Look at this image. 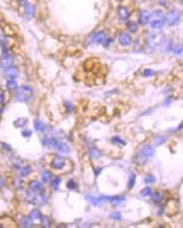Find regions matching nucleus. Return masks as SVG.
Instances as JSON below:
<instances>
[{
    "label": "nucleus",
    "instance_id": "nucleus-1",
    "mask_svg": "<svg viewBox=\"0 0 183 228\" xmlns=\"http://www.w3.org/2000/svg\"><path fill=\"white\" fill-rule=\"evenodd\" d=\"M34 95V89L31 86H23L21 88H17L15 93V99L21 103H28L33 99Z\"/></svg>",
    "mask_w": 183,
    "mask_h": 228
},
{
    "label": "nucleus",
    "instance_id": "nucleus-2",
    "mask_svg": "<svg viewBox=\"0 0 183 228\" xmlns=\"http://www.w3.org/2000/svg\"><path fill=\"white\" fill-rule=\"evenodd\" d=\"M154 154H155V151H154L153 146L149 145V144H144V145H142V146L139 148V150H138V153H137V155H136V160H137L139 164H143V162H145L147 160L151 159V157L154 156Z\"/></svg>",
    "mask_w": 183,
    "mask_h": 228
},
{
    "label": "nucleus",
    "instance_id": "nucleus-3",
    "mask_svg": "<svg viewBox=\"0 0 183 228\" xmlns=\"http://www.w3.org/2000/svg\"><path fill=\"white\" fill-rule=\"evenodd\" d=\"M165 22L167 26L170 27H174V26H177L180 22H181V12L180 10H171L166 16H165Z\"/></svg>",
    "mask_w": 183,
    "mask_h": 228
},
{
    "label": "nucleus",
    "instance_id": "nucleus-4",
    "mask_svg": "<svg viewBox=\"0 0 183 228\" xmlns=\"http://www.w3.org/2000/svg\"><path fill=\"white\" fill-rule=\"evenodd\" d=\"M67 162H70V160H69V159L62 157V156H55V157L53 159V161H51L50 166H51V168H53V170L59 171V170H64Z\"/></svg>",
    "mask_w": 183,
    "mask_h": 228
},
{
    "label": "nucleus",
    "instance_id": "nucleus-5",
    "mask_svg": "<svg viewBox=\"0 0 183 228\" xmlns=\"http://www.w3.org/2000/svg\"><path fill=\"white\" fill-rule=\"evenodd\" d=\"M106 39V32L104 31H99V32H95L89 35L88 38V42L91 44H103V42Z\"/></svg>",
    "mask_w": 183,
    "mask_h": 228
},
{
    "label": "nucleus",
    "instance_id": "nucleus-6",
    "mask_svg": "<svg viewBox=\"0 0 183 228\" xmlns=\"http://www.w3.org/2000/svg\"><path fill=\"white\" fill-rule=\"evenodd\" d=\"M117 40H118V43L121 44V45H123V46H127V45H129L131 43H132V38H131V35L127 33V32H120L118 33V35H117Z\"/></svg>",
    "mask_w": 183,
    "mask_h": 228
},
{
    "label": "nucleus",
    "instance_id": "nucleus-7",
    "mask_svg": "<svg viewBox=\"0 0 183 228\" xmlns=\"http://www.w3.org/2000/svg\"><path fill=\"white\" fill-rule=\"evenodd\" d=\"M13 64V56L9 53H4L1 59H0V65L5 68V67H9V66H12Z\"/></svg>",
    "mask_w": 183,
    "mask_h": 228
},
{
    "label": "nucleus",
    "instance_id": "nucleus-8",
    "mask_svg": "<svg viewBox=\"0 0 183 228\" xmlns=\"http://www.w3.org/2000/svg\"><path fill=\"white\" fill-rule=\"evenodd\" d=\"M28 189L32 190V192H35V193H40V192H44V186H43L42 182L32 181V182L28 184Z\"/></svg>",
    "mask_w": 183,
    "mask_h": 228
},
{
    "label": "nucleus",
    "instance_id": "nucleus-9",
    "mask_svg": "<svg viewBox=\"0 0 183 228\" xmlns=\"http://www.w3.org/2000/svg\"><path fill=\"white\" fill-rule=\"evenodd\" d=\"M172 48H174V45H172V39H170V38H164V39L161 40V43H160V49H161V51H170V50H172Z\"/></svg>",
    "mask_w": 183,
    "mask_h": 228
},
{
    "label": "nucleus",
    "instance_id": "nucleus-10",
    "mask_svg": "<svg viewBox=\"0 0 183 228\" xmlns=\"http://www.w3.org/2000/svg\"><path fill=\"white\" fill-rule=\"evenodd\" d=\"M117 13H118V17H120L122 21H127L128 17H129V11H128V9H127L126 6H122V5H120V6L117 7Z\"/></svg>",
    "mask_w": 183,
    "mask_h": 228
},
{
    "label": "nucleus",
    "instance_id": "nucleus-11",
    "mask_svg": "<svg viewBox=\"0 0 183 228\" xmlns=\"http://www.w3.org/2000/svg\"><path fill=\"white\" fill-rule=\"evenodd\" d=\"M5 75L9 79H15L18 75V70L13 66H9V67H5Z\"/></svg>",
    "mask_w": 183,
    "mask_h": 228
},
{
    "label": "nucleus",
    "instance_id": "nucleus-12",
    "mask_svg": "<svg viewBox=\"0 0 183 228\" xmlns=\"http://www.w3.org/2000/svg\"><path fill=\"white\" fill-rule=\"evenodd\" d=\"M23 12H24L26 18L32 20L33 16H34V13H35V9H34L33 5H31V4H26V5H24V11H23Z\"/></svg>",
    "mask_w": 183,
    "mask_h": 228
},
{
    "label": "nucleus",
    "instance_id": "nucleus-13",
    "mask_svg": "<svg viewBox=\"0 0 183 228\" xmlns=\"http://www.w3.org/2000/svg\"><path fill=\"white\" fill-rule=\"evenodd\" d=\"M150 22V12L148 11H142L139 15V23L142 26H147Z\"/></svg>",
    "mask_w": 183,
    "mask_h": 228
},
{
    "label": "nucleus",
    "instance_id": "nucleus-14",
    "mask_svg": "<svg viewBox=\"0 0 183 228\" xmlns=\"http://www.w3.org/2000/svg\"><path fill=\"white\" fill-rule=\"evenodd\" d=\"M60 154H64V155H67L69 153H70V148H69V145L66 144V143H64V142H58V145H56V148H55Z\"/></svg>",
    "mask_w": 183,
    "mask_h": 228
},
{
    "label": "nucleus",
    "instance_id": "nucleus-15",
    "mask_svg": "<svg viewBox=\"0 0 183 228\" xmlns=\"http://www.w3.org/2000/svg\"><path fill=\"white\" fill-rule=\"evenodd\" d=\"M151 26V29L154 31H160L162 28V26L165 24V20H158V21H150L149 22Z\"/></svg>",
    "mask_w": 183,
    "mask_h": 228
},
{
    "label": "nucleus",
    "instance_id": "nucleus-16",
    "mask_svg": "<svg viewBox=\"0 0 183 228\" xmlns=\"http://www.w3.org/2000/svg\"><path fill=\"white\" fill-rule=\"evenodd\" d=\"M45 128H47V126H45V123L40 118L34 120V129L37 132H43V131H45Z\"/></svg>",
    "mask_w": 183,
    "mask_h": 228
},
{
    "label": "nucleus",
    "instance_id": "nucleus-17",
    "mask_svg": "<svg viewBox=\"0 0 183 228\" xmlns=\"http://www.w3.org/2000/svg\"><path fill=\"white\" fill-rule=\"evenodd\" d=\"M31 171H32L31 166H28V165L21 166V167L18 168V173H20V177H27V176H28V175L31 173Z\"/></svg>",
    "mask_w": 183,
    "mask_h": 228
},
{
    "label": "nucleus",
    "instance_id": "nucleus-18",
    "mask_svg": "<svg viewBox=\"0 0 183 228\" xmlns=\"http://www.w3.org/2000/svg\"><path fill=\"white\" fill-rule=\"evenodd\" d=\"M26 124H27V118H24V117H18L13 121V126L17 128H23V127H26Z\"/></svg>",
    "mask_w": 183,
    "mask_h": 228
},
{
    "label": "nucleus",
    "instance_id": "nucleus-19",
    "mask_svg": "<svg viewBox=\"0 0 183 228\" xmlns=\"http://www.w3.org/2000/svg\"><path fill=\"white\" fill-rule=\"evenodd\" d=\"M150 197H151V199H153V201H154L155 204H159V203H161V200H162V193L159 192V190L151 192Z\"/></svg>",
    "mask_w": 183,
    "mask_h": 228
},
{
    "label": "nucleus",
    "instance_id": "nucleus-20",
    "mask_svg": "<svg viewBox=\"0 0 183 228\" xmlns=\"http://www.w3.org/2000/svg\"><path fill=\"white\" fill-rule=\"evenodd\" d=\"M6 88H7L9 90H17L18 84H17L16 79H7V81H6Z\"/></svg>",
    "mask_w": 183,
    "mask_h": 228
},
{
    "label": "nucleus",
    "instance_id": "nucleus-21",
    "mask_svg": "<svg viewBox=\"0 0 183 228\" xmlns=\"http://www.w3.org/2000/svg\"><path fill=\"white\" fill-rule=\"evenodd\" d=\"M24 187V182L22 181V177H17V178H13V188L15 189H22Z\"/></svg>",
    "mask_w": 183,
    "mask_h": 228
},
{
    "label": "nucleus",
    "instance_id": "nucleus-22",
    "mask_svg": "<svg viewBox=\"0 0 183 228\" xmlns=\"http://www.w3.org/2000/svg\"><path fill=\"white\" fill-rule=\"evenodd\" d=\"M32 221H39L40 220V217H42V215H40V212H39V210H37V209H34V210H32L31 212H29V216H28Z\"/></svg>",
    "mask_w": 183,
    "mask_h": 228
},
{
    "label": "nucleus",
    "instance_id": "nucleus-23",
    "mask_svg": "<svg viewBox=\"0 0 183 228\" xmlns=\"http://www.w3.org/2000/svg\"><path fill=\"white\" fill-rule=\"evenodd\" d=\"M18 225H20L21 227H32V226H33V225H32V220H31L29 217H22V219L20 220Z\"/></svg>",
    "mask_w": 183,
    "mask_h": 228
},
{
    "label": "nucleus",
    "instance_id": "nucleus-24",
    "mask_svg": "<svg viewBox=\"0 0 183 228\" xmlns=\"http://www.w3.org/2000/svg\"><path fill=\"white\" fill-rule=\"evenodd\" d=\"M127 29L129 31V32H133V33H136L137 31H138V24L134 22V21H129V22H127Z\"/></svg>",
    "mask_w": 183,
    "mask_h": 228
},
{
    "label": "nucleus",
    "instance_id": "nucleus-25",
    "mask_svg": "<svg viewBox=\"0 0 183 228\" xmlns=\"http://www.w3.org/2000/svg\"><path fill=\"white\" fill-rule=\"evenodd\" d=\"M51 178H53V175H51L50 171H43V173H42V179H43V182L48 183V182L51 181Z\"/></svg>",
    "mask_w": 183,
    "mask_h": 228
},
{
    "label": "nucleus",
    "instance_id": "nucleus-26",
    "mask_svg": "<svg viewBox=\"0 0 183 228\" xmlns=\"http://www.w3.org/2000/svg\"><path fill=\"white\" fill-rule=\"evenodd\" d=\"M51 188L54 189V190H58L59 189V184H60V182H61V178L60 177H55V178H51Z\"/></svg>",
    "mask_w": 183,
    "mask_h": 228
},
{
    "label": "nucleus",
    "instance_id": "nucleus-27",
    "mask_svg": "<svg viewBox=\"0 0 183 228\" xmlns=\"http://www.w3.org/2000/svg\"><path fill=\"white\" fill-rule=\"evenodd\" d=\"M125 200H126L125 197H114V198H110V203H112L114 205H120Z\"/></svg>",
    "mask_w": 183,
    "mask_h": 228
},
{
    "label": "nucleus",
    "instance_id": "nucleus-28",
    "mask_svg": "<svg viewBox=\"0 0 183 228\" xmlns=\"http://www.w3.org/2000/svg\"><path fill=\"white\" fill-rule=\"evenodd\" d=\"M89 155H91L92 159H99V157L101 156L100 151H99L96 148H92L91 150H89Z\"/></svg>",
    "mask_w": 183,
    "mask_h": 228
},
{
    "label": "nucleus",
    "instance_id": "nucleus-29",
    "mask_svg": "<svg viewBox=\"0 0 183 228\" xmlns=\"http://www.w3.org/2000/svg\"><path fill=\"white\" fill-rule=\"evenodd\" d=\"M134 182H136V173H131V175H129V179H128L127 188H128V189H132V187L134 186Z\"/></svg>",
    "mask_w": 183,
    "mask_h": 228
},
{
    "label": "nucleus",
    "instance_id": "nucleus-30",
    "mask_svg": "<svg viewBox=\"0 0 183 228\" xmlns=\"http://www.w3.org/2000/svg\"><path fill=\"white\" fill-rule=\"evenodd\" d=\"M111 142L115 143V144H120V145H122V146L126 145V142H125L123 139H121L120 137H112V138H111Z\"/></svg>",
    "mask_w": 183,
    "mask_h": 228
},
{
    "label": "nucleus",
    "instance_id": "nucleus-31",
    "mask_svg": "<svg viewBox=\"0 0 183 228\" xmlns=\"http://www.w3.org/2000/svg\"><path fill=\"white\" fill-rule=\"evenodd\" d=\"M40 221H42V226H43V227H50V226H51L50 220H49V217H47V216H42V217H40Z\"/></svg>",
    "mask_w": 183,
    "mask_h": 228
},
{
    "label": "nucleus",
    "instance_id": "nucleus-32",
    "mask_svg": "<svg viewBox=\"0 0 183 228\" xmlns=\"http://www.w3.org/2000/svg\"><path fill=\"white\" fill-rule=\"evenodd\" d=\"M150 194H151V189L149 187H145V188H143L140 190V195L142 197H150Z\"/></svg>",
    "mask_w": 183,
    "mask_h": 228
},
{
    "label": "nucleus",
    "instance_id": "nucleus-33",
    "mask_svg": "<svg viewBox=\"0 0 183 228\" xmlns=\"http://www.w3.org/2000/svg\"><path fill=\"white\" fill-rule=\"evenodd\" d=\"M6 103V93L0 89V105H4Z\"/></svg>",
    "mask_w": 183,
    "mask_h": 228
},
{
    "label": "nucleus",
    "instance_id": "nucleus-34",
    "mask_svg": "<svg viewBox=\"0 0 183 228\" xmlns=\"http://www.w3.org/2000/svg\"><path fill=\"white\" fill-rule=\"evenodd\" d=\"M67 188H69V189H76V188H77V183H76L75 181L71 179V181L67 182Z\"/></svg>",
    "mask_w": 183,
    "mask_h": 228
},
{
    "label": "nucleus",
    "instance_id": "nucleus-35",
    "mask_svg": "<svg viewBox=\"0 0 183 228\" xmlns=\"http://www.w3.org/2000/svg\"><path fill=\"white\" fill-rule=\"evenodd\" d=\"M112 220H116V221H120L122 217H121V214L120 212H111V216H110Z\"/></svg>",
    "mask_w": 183,
    "mask_h": 228
},
{
    "label": "nucleus",
    "instance_id": "nucleus-36",
    "mask_svg": "<svg viewBox=\"0 0 183 228\" xmlns=\"http://www.w3.org/2000/svg\"><path fill=\"white\" fill-rule=\"evenodd\" d=\"M144 182H145V183H154V182H155V178H154L153 176L148 175V176L144 178Z\"/></svg>",
    "mask_w": 183,
    "mask_h": 228
},
{
    "label": "nucleus",
    "instance_id": "nucleus-37",
    "mask_svg": "<svg viewBox=\"0 0 183 228\" xmlns=\"http://www.w3.org/2000/svg\"><path fill=\"white\" fill-rule=\"evenodd\" d=\"M65 105H66V109H67L69 112H72V111H73V105H72V103L65 101Z\"/></svg>",
    "mask_w": 183,
    "mask_h": 228
},
{
    "label": "nucleus",
    "instance_id": "nucleus-38",
    "mask_svg": "<svg viewBox=\"0 0 183 228\" xmlns=\"http://www.w3.org/2000/svg\"><path fill=\"white\" fill-rule=\"evenodd\" d=\"M181 49H182V45H178V46H176V48H172V51L176 53L177 55H181V54H182V50H181Z\"/></svg>",
    "mask_w": 183,
    "mask_h": 228
},
{
    "label": "nucleus",
    "instance_id": "nucleus-39",
    "mask_svg": "<svg viewBox=\"0 0 183 228\" xmlns=\"http://www.w3.org/2000/svg\"><path fill=\"white\" fill-rule=\"evenodd\" d=\"M22 135H23L24 138H29V137L32 135V131H29V129H24V131H22Z\"/></svg>",
    "mask_w": 183,
    "mask_h": 228
},
{
    "label": "nucleus",
    "instance_id": "nucleus-40",
    "mask_svg": "<svg viewBox=\"0 0 183 228\" xmlns=\"http://www.w3.org/2000/svg\"><path fill=\"white\" fill-rule=\"evenodd\" d=\"M154 75V71L153 70H145L144 72H143V76L144 77H150V76H153Z\"/></svg>",
    "mask_w": 183,
    "mask_h": 228
},
{
    "label": "nucleus",
    "instance_id": "nucleus-41",
    "mask_svg": "<svg viewBox=\"0 0 183 228\" xmlns=\"http://www.w3.org/2000/svg\"><path fill=\"white\" fill-rule=\"evenodd\" d=\"M165 140H166V138H165V137H158V138L155 139V143H156L158 145H160V144H162Z\"/></svg>",
    "mask_w": 183,
    "mask_h": 228
},
{
    "label": "nucleus",
    "instance_id": "nucleus-42",
    "mask_svg": "<svg viewBox=\"0 0 183 228\" xmlns=\"http://www.w3.org/2000/svg\"><path fill=\"white\" fill-rule=\"evenodd\" d=\"M158 2L161 5V6H167V4H169V0H158Z\"/></svg>",
    "mask_w": 183,
    "mask_h": 228
},
{
    "label": "nucleus",
    "instance_id": "nucleus-43",
    "mask_svg": "<svg viewBox=\"0 0 183 228\" xmlns=\"http://www.w3.org/2000/svg\"><path fill=\"white\" fill-rule=\"evenodd\" d=\"M4 187H5V178H4V177L0 175V189H1V188H4Z\"/></svg>",
    "mask_w": 183,
    "mask_h": 228
},
{
    "label": "nucleus",
    "instance_id": "nucleus-44",
    "mask_svg": "<svg viewBox=\"0 0 183 228\" xmlns=\"http://www.w3.org/2000/svg\"><path fill=\"white\" fill-rule=\"evenodd\" d=\"M1 145L4 146V149H7V150H11V148H10V145H9V144H5V143H2Z\"/></svg>",
    "mask_w": 183,
    "mask_h": 228
},
{
    "label": "nucleus",
    "instance_id": "nucleus-45",
    "mask_svg": "<svg viewBox=\"0 0 183 228\" xmlns=\"http://www.w3.org/2000/svg\"><path fill=\"white\" fill-rule=\"evenodd\" d=\"M101 170H103L101 167H99V168H95V175H96V176H99V173L101 172Z\"/></svg>",
    "mask_w": 183,
    "mask_h": 228
},
{
    "label": "nucleus",
    "instance_id": "nucleus-46",
    "mask_svg": "<svg viewBox=\"0 0 183 228\" xmlns=\"http://www.w3.org/2000/svg\"><path fill=\"white\" fill-rule=\"evenodd\" d=\"M18 2H20L21 5H26V4H27V0H18Z\"/></svg>",
    "mask_w": 183,
    "mask_h": 228
},
{
    "label": "nucleus",
    "instance_id": "nucleus-47",
    "mask_svg": "<svg viewBox=\"0 0 183 228\" xmlns=\"http://www.w3.org/2000/svg\"><path fill=\"white\" fill-rule=\"evenodd\" d=\"M2 111H4V106L1 105V106H0V115H1V112H2Z\"/></svg>",
    "mask_w": 183,
    "mask_h": 228
},
{
    "label": "nucleus",
    "instance_id": "nucleus-48",
    "mask_svg": "<svg viewBox=\"0 0 183 228\" xmlns=\"http://www.w3.org/2000/svg\"><path fill=\"white\" fill-rule=\"evenodd\" d=\"M116 1H118V2H121V1H122V0H116Z\"/></svg>",
    "mask_w": 183,
    "mask_h": 228
}]
</instances>
